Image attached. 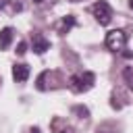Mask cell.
<instances>
[{"mask_svg":"<svg viewBox=\"0 0 133 133\" xmlns=\"http://www.w3.org/2000/svg\"><path fill=\"white\" fill-rule=\"evenodd\" d=\"M12 79L17 81V83H25L27 79H29V66L27 64H15L12 66Z\"/></svg>","mask_w":133,"mask_h":133,"instance_id":"5b68a950","label":"cell"},{"mask_svg":"<svg viewBox=\"0 0 133 133\" xmlns=\"http://www.w3.org/2000/svg\"><path fill=\"white\" fill-rule=\"evenodd\" d=\"M15 52H17L19 56H23V54L27 52V44H25V42H19V44H17V50H15Z\"/></svg>","mask_w":133,"mask_h":133,"instance_id":"9c48e42d","label":"cell"},{"mask_svg":"<svg viewBox=\"0 0 133 133\" xmlns=\"http://www.w3.org/2000/svg\"><path fill=\"white\" fill-rule=\"evenodd\" d=\"M31 48H33L35 54H44V52L50 48V42H48L42 33H33V35H31Z\"/></svg>","mask_w":133,"mask_h":133,"instance_id":"277c9868","label":"cell"},{"mask_svg":"<svg viewBox=\"0 0 133 133\" xmlns=\"http://www.w3.org/2000/svg\"><path fill=\"white\" fill-rule=\"evenodd\" d=\"M73 25H77V21H75V17L73 15H66V17H62V21H60V27H58V33H69L71 31V27Z\"/></svg>","mask_w":133,"mask_h":133,"instance_id":"52a82bcc","label":"cell"},{"mask_svg":"<svg viewBox=\"0 0 133 133\" xmlns=\"http://www.w3.org/2000/svg\"><path fill=\"white\" fill-rule=\"evenodd\" d=\"M94 81H96V75L91 71H83V73H77V75H73L69 79V87L73 91H77V94H83L94 85Z\"/></svg>","mask_w":133,"mask_h":133,"instance_id":"6da1fadb","label":"cell"},{"mask_svg":"<svg viewBox=\"0 0 133 133\" xmlns=\"http://www.w3.org/2000/svg\"><path fill=\"white\" fill-rule=\"evenodd\" d=\"M91 12H94V17H96V21L100 25H108L110 19H112V8H110V4L106 0H98L91 6Z\"/></svg>","mask_w":133,"mask_h":133,"instance_id":"3957f363","label":"cell"},{"mask_svg":"<svg viewBox=\"0 0 133 133\" xmlns=\"http://www.w3.org/2000/svg\"><path fill=\"white\" fill-rule=\"evenodd\" d=\"M29 133H39V129H37V127H33V129H31Z\"/></svg>","mask_w":133,"mask_h":133,"instance_id":"30bf717a","label":"cell"},{"mask_svg":"<svg viewBox=\"0 0 133 133\" xmlns=\"http://www.w3.org/2000/svg\"><path fill=\"white\" fill-rule=\"evenodd\" d=\"M129 6H131V8H133V0H129Z\"/></svg>","mask_w":133,"mask_h":133,"instance_id":"8fae6325","label":"cell"},{"mask_svg":"<svg viewBox=\"0 0 133 133\" xmlns=\"http://www.w3.org/2000/svg\"><path fill=\"white\" fill-rule=\"evenodd\" d=\"M106 48L112 50V52H123L125 46H127V33L123 29H112L106 33V39H104Z\"/></svg>","mask_w":133,"mask_h":133,"instance_id":"7a4b0ae2","label":"cell"},{"mask_svg":"<svg viewBox=\"0 0 133 133\" xmlns=\"http://www.w3.org/2000/svg\"><path fill=\"white\" fill-rule=\"evenodd\" d=\"M123 77H125V81H127L129 89H133V66H125V71H123Z\"/></svg>","mask_w":133,"mask_h":133,"instance_id":"ba28073f","label":"cell"},{"mask_svg":"<svg viewBox=\"0 0 133 133\" xmlns=\"http://www.w3.org/2000/svg\"><path fill=\"white\" fill-rule=\"evenodd\" d=\"M12 35H15L12 27H4V29L0 31V50H8V46H10V42H12Z\"/></svg>","mask_w":133,"mask_h":133,"instance_id":"8992f818","label":"cell"}]
</instances>
